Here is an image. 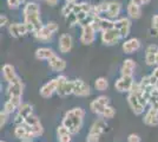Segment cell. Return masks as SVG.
Returning a JSON list of instances; mask_svg holds the SVG:
<instances>
[{
    "mask_svg": "<svg viewBox=\"0 0 158 142\" xmlns=\"http://www.w3.org/2000/svg\"><path fill=\"white\" fill-rule=\"evenodd\" d=\"M14 135L17 139L21 140V142H31V140L34 139V135L32 134L31 129L26 124H19L15 126L14 128Z\"/></svg>",
    "mask_w": 158,
    "mask_h": 142,
    "instance_id": "8fae6325",
    "label": "cell"
},
{
    "mask_svg": "<svg viewBox=\"0 0 158 142\" xmlns=\"http://www.w3.org/2000/svg\"><path fill=\"white\" fill-rule=\"evenodd\" d=\"M45 1H46L50 6H56L58 4V0H45Z\"/></svg>",
    "mask_w": 158,
    "mask_h": 142,
    "instance_id": "ee69618b",
    "label": "cell"
},
{
    "mask_svg": "<svg viewBox=\"0 0 158 142\" xmlns=\"http://www.w3.org/2000/svg\"><path fill=\"white\" fill-rule=\"evenodd\" d=\"M57 89H58V82H57V78H53L40 88L39 94L43 98H50L52 97L54 93H57Z\"/></svg>",
    "mask_w": 158,
    "mask_h": 142,
    "instance_id": "e0dca14e",
    "label": "cell"
},
{
    "mask_svg": "<svg viewBox=\"0 0 158 142\" xmlns=\"http://www.w3.org/2000/svg\"><path fill=\"white\" fill-rule=\"evenodd\" d=\"M73 41L72 37L69 33H63L59 36V41H58V49L61 54H69L72 49Z\"/></svg>",
    "mask_w": 158,
    "mask_h": 142,
    "instance_id": "ac0fdd59",
    "label": "cell"
},
{
    "mask_svg": "<svg viewBox=\"0 0 158 142\" xmlns=\"http://www.w3.org/2000/svg\"><path fill=\"white\" fill-rule=\"evenodd\" d=\"M156 65L158 67V52H157V54H156Z\"/></svg>",
    "mask_w": 158,
    "mask_h": 142,
    "instance_id": "bcb514c9",
    "label": "cell"
},
{
    "mask_svg": "<svg viewBox=\"0 0 158 142\" xmlns=\"http://www.w3.org/2000/svg\"><path fill=\"white\" fill-rule=\"evenodd\" d=\"M151 0H131L130 2L132 4H135V5H137V6H142V5H146V4H149Z\"/></svg>",
    "mask_w": 158,
    "mask_h": 142,
    "instance_id": "b9f144b4",
    "label": "cell"
},
{
    "mask_svg": "<svg viewBox=\"0 0 158 142\" xmlns=\"http://www.w3.org/2000/svg\"><path fill=\"white\" fill-rule=\"evenodd\" d=\"M114 28H117L120 36H122V39L126 38L129 34H130V30H131V20L129 17H124V18H118L114 20Z\"/></svg>",
    "mask_w": 158,
    "mask_h": 142,
    "instance_id": "30bf717a",
    "label": "cell"
},
{
    "mask_svg": "<svg viewBox=\"0 0 158 142\" xmlns=\"http://www.w3.org/2000/svg\"><path fill=\"white\" fill-rule=\"evenodd\" d=\"M7 118H8V114H7L6 111L1 110V113H0V127H1V128L6 124Z\"/></svg>",
    "mask_w": 158,
    "mask_h": 142,
    "instance_id": "74e56055",
    "label": "cell"
},
{
    "mask_svg": "<svg viewBox=\"0 0 158 142\" xmlns=\"http://www.w3.org/2000/svg\"><path fill=\"white\" fill-rule=\"evenodd\" d=\"M20 4H24V2H26V0H19Z\"/></svg>",
    "mask_w": 158,
    "mask_h": 142,
    "instance_id": "c3c4849f",
    "label": "cell"
},
{
    "mask_svg": "<svg viewBox=\"0 0 158 142\" xmlns=\"http://www.w3.org/2000/svg\"><path fill=\"white\" fill-rule=\"evenodd\" d=\"M23 91H24V83L21 82L20 77L12 83H8L6 89V93L8 97H21L23 96Z\"/></svg>",
    "mask_w": 158,
    "mask_h": 142,
    "instance_id": "4fadbf2b",
    "label": "cell"
},
{
    "mask_svg": "<svg viewBox=\"0 0 158 142\" xmlns=\"http://www.w3.org/2000/svg\"><path fill=\"white\" fill-rule=\"evenodd\" d=\"M53 34L48 28H47L46 25H44V26L40 28L39 31H37V32H34L33 36H34V38L35 39H38V41H48L52 39Z\"/></svg>",
    "mask_w": 158,
    "mask_h": 142,
    "instance_id": "83f0119b",
    "label": "cell"
},
{
    "mask_svg": "<svg viewBox=\"0 0 158 142\" xmlns=\"http://www.w3.org/2000/svg\"><path fill=\"white\" fill-rule=\"evenodd\" d=\"M8 33L13 38H21L28 33V28L24 23H12L8 25Z\"/></svg>",
    "mask_w": 158,
    "mask_h": 142,
    "instance_id": "5bb4252c",
    "label": "cell"
},
{
    "mask_svg": "<svg viewBox=\"0 0 158 142\" xmlns=\"http://www.w3.org/2000/svg\"><path fill=\"white\" fill-rule=\"evenodd\" d=\"M28 128L31 129L32 134L34 135V137H38V136H41L44 134V128H43V124L40 120L37 117V116L32 114L31 116H28L26 120H25V123Z\"/></svg>",
    "mask_w": 158,
    "mask_h": 142,
    "instance_id": "52a82bcc",
    "label": "cell"
},
{
    "mask_svg": "<svg viewBox=\"0 0 158 142\" xmlns=\"http://www.w3.org/2000/svg\"><path fill=\"white\" fill-rule=\"evenodd\" d=\"M151 75L156 78V80H157V82H158V67H156V68L153 69V71H152Z\"/></svg>",
    "mask_w": 158,
    "mask_h": 142,
    "instance_id": "f6af8a7d",
    "label": "cell"
},
{
    "mask_svg": "<svg viewBox=\"0 0 158 142\" xmlns=\"http://www.w3.org/2000/svg\"><path fill=\"white\" fill-rule=\"evenodd\" d=\"M84 116H85L84 109L79 108V107L72 108L65 113V115L61 120V124L69 129L72 135H74V134L79 133V130L81 129Z\"/></svg>",
    "mask_w": 158,
    "mask_h": 142,
    "instance_id": "6da1fadb",
    "label": "cell"
},
{
    "mask_svg": "<svg viewBox=\"0 0 158 142\" xmlns=\"http://www.w3.org/2000/svg\"><path fill=\"white\" fill-rule=\"evenodd\" d=\"M47 62H48V67H50L51 70L54 71V72H61V71H64L66 69V65H67L65 59H63L61 57L57 56V54Z\"/></svg>",
    "mask_w": 158,
    "mask_h": 142,
    "instance_id": "ffe728a7",
    "label": "cell"
},
{
    "mask_svg": "<svg viewBox=\"0 0 158 142\" xmlns=\"http://www.w3.org/2000/svg\"><path fill=\"white\" fill-rule=\"evenodd\" d=\"M127 103H129V105H130V108H131L132 113H133L135 115L139 116L144 113L145 107L142 104V102L139 101L138 97H137L136 95L129 93V94H127Z\"/></svg>",
    "mask_w": 158,
    "mask_h": 142,
    "instance_id": "9a60e30c",
    "label": "cell"
},
{
    "mask_svg": "<svg viewBox=\"0 0 158 142\" xmlns=\"http://www.w3.org/2000/svg\"><path fill=\"white\" fill-rule=\"evenodd\" d=\"M2 77L7 83H12L14 82L19 76L15 72V68L11 64H5L2 67Z\"/></svg>",
    "mask_w": 158,
    "mask_h": 142,
    "instance_id": "d4e9b609",
    "label": "cell"
},
{
    "mask_svg": "<svg viewBox=\"0 0 158 142\" xmlns=\"http://www.w3.org/2000/svg\"><path fill=\"white\" fill-rule=\"evenodd\" d=\"M91 94L90 85L83 80H73V95L77 97H87Z\"/></svg>",
    "mask_w": 158,
    "mask_h": 142,
    "instance_id": "9c48e42d",
    "label": "cell"
},
{
    "mask_svg": "<svg viewBox=\"0 0 158 142\" xmlns=\"http://www.w3.org/2000/svg\"><path fill=\"white\" fill-rule=\"evenodd\" d=\"M7 5H8V7H10V8L15 10V8H18L21 4L19 2V0H7Z\"/></svg>",
    "mask_w": 158,
    "mask_h": 142,
    "instance_id": "f35d334b",
    "label": "cell"
},
{
    "mask_svg": "<svg viewBox=\"0 0 158 142\" xmlns=\"http://www.w3.org/2000/svg\"><path fill=\"white\" fill-rule=\"evenodd\" d=\"M8 25V18H7L5 14H1L0 15V26L4 27Z\"/></svg>",
    "mask_w": 158,
    "mask_h": 142,
    "instance_id": "60d3db41",
    "label": "cell"
},
{
    "mask_svg": "<svg viewBox=\"0 0 158 142\" xmlns=\"http://www.w3.org/2000/svg\"><path fill=\"white\" fill-rule=\"evenodd\" d=\"M94 88L98 91H105L109 88V81L106 80L105 77H98L94 81Z\"/></svg>",
    "mask_w": 158,
    "mask_h": 142,
    "instance_id": "1f68e13d",
    "label": "cell"
},
{
    "mask_svg": "<svg viewBox=\"0 0 158 142\" xmlns=\"http://www.w3.org/2000/svg\"><path fill=\"white\" fill-rule=\"evenodd\" d=\"M158 52V46L155 44H151L145 50V63L148 65H155L156 64V54Z\"/></svg>",
    "mask_w": 158,
    "mask_h": 142,
    "instance_id": "4316f807",
    "label": "cell"
},
{
    "mask_svg": "<svg viewBox=\"0 0 158 142\" xmlns=\"http://www.w3.org/2000/svg\"><path fill=\"white\" fill-rule=\"evenodd\" d=\"M74 6H76V2H66L65 5L61 7V14L64 17H67L69 14L73 13Z\"/></svg>",
    "mask_w": 158,
    "mask_h": 142,
    "instance_id": "836d02e7",
    "label": "cell"
},
{
    "mask_svg": "<svg viewBox=\"0 0 158 142\" xmlns=\"http://www.w3.org/2000/svg\"><path fill=\"white\" fill-rule=\"evenodd\" d=\"M133 76L132 77H126V76H120V78H118L116 83H114V88L119 93H130L133 85Z\"/></svg>",
    "mask_w": 158,
    "mask_h": 142,
    "instance_id": "7c38bea8",
    "label": "cell"
},
{
    "mask_svg": "<svg viewBox=\"0 0 158 142\" xmlns=\"http://www.w3.org/2000/svg\"><path fill=\"white\" fill-rule=\"evenodd\" d=\"M136 69V63L131 58H127L123 62L122 67H120V75L122 76H126V77H132L133 76V71Z\"/></svg>",
    "mask_w": 158,
    "mask_h": 142,
    "instance_id": "484cf974",
    "label": "cell"
},
{
    "mask_svg": "<svg viewBox=\"0 0 158 142\" xmlns=\"http://www.w3.org/2000/svg\"><path fill=\"white\" fill-rule=\"evenodd\" d=\"M57 137L59 142H71L72 140V134L67 128H65L63 124H60L57 128Z\"/></svg>",
    "mask_w": 158,
    "mask_h": 142,
    "instance_id": "f1b7e54d",
    "label": "cell"
},
{
    "mask_svg": "<svg viewBox=\"0 0 158 142\" xmlns=\"http://www.w3.org/2000/svg\"><path fill=\"white\" fill-rule=\"evenodd\" d=\"M96 39V30L92 25L81 27V34H80V41L83 45H91Z\"/></svg>",
    "mask_w": 158,
    "mask_h": 142,
    "instance_id": "2e32d148",
    "label": "cell"
},
{
    "mask_svg": "<svg viewBox=\"0 0 158 142\" xmlns=\"http://www.w3.org/2000/svg\"><path fill=\"white\" fill-rule=\"evenodd\" d=\"M151 28H153V30H156V31H158V14H156V15H153V18H152Z\"/></svg>",
    "mask_w": 158,
    "mask_h": 142,
    "instance_id": "7bdbcfd3",
    "label": "cell"
},
{
    "mask_svg": "<svg viewBox=\"0 0 158 142\" xmlns=\"http://www.w3.org/2000/svg\"><path fill=\"white\" fill-rule=\"evenodd\" d=\"M120 11H122V2L112 0V1H110V6H109V11L106 13V18H109L111 20H113V19L116 20V19H118Z\"/></svg>",
    "mask_w": 158,
    "mask_h": 142,
    "instance_id": "603a6c76",
    "label": "cell"
},
{
    "mask_svg": "<svg viewBox=\"0 0 158 142\" xmlns=\"http://www.w3.org/2000/svg\"><path fill=\"white\" fill-rule=\"evenodd\" d=\"M122 39V36L117 28H111V30H107L104 31L100 34V41L102 43L106 45V46H112V45H116L119 41Z\"/></svg>",
    "mask_w": 158,
    "mask_h": 142,
    "instance_id": "277c9868",
    "label": "cell"
},
{
    "mask_svg": "<svg viewBox=\"0 0 158 142\" xmlns=\"http://www.w3.org/2000/svg\"><path fill=\"white\" fill-rule=\"evenodd\" d=\"M114 115H116V109L109 104L105 108V110H104V113H103V115H102V118H104V120H110V118H113Z\"/></svg>",
    "mask_w": 158,
    "mask_h": 142,
    "instance_id": "e575fe53",
    "label": "cell"
},
{
    "mask_svg": "<svg viewBox=\"0 0 158 142\" xmlns=\"http://www.w3.org/2000/svg\"><path fill=\"white\" fill-rule=\"evenodd\" d=\"M26 14H40V7L35 1H27L23 8V15Z\"/></svg>",
    "mask_w": 158,
    "mask_h": 142,
    "instance_id": "f546056e",
    "label": "cell"
},
{
    "mask_svg": "<svg viewBox=\"0 0 158 142\" xmlns=\"http://www.w3.org/2000/svg\"><path fill=\"white\" fill-rule=\"evenodd\" d=\"M127 142H142L140 141V137L137 134H130L127 136Z\"/></svg>",
    "mask_w": 158,
    "mask_h": 142,
    "instance_id": "ab89813d",
    "label": "cell"
},
{
    "mask_svg": "<svg viewBox=\"0 0 158 142\" xmlns=\"http://www.w3.org/2000/svg\"><path fill=\"white\" fill-rule=\"evenodd\" d=\"M106 121L104 118H98L92 123L91 128L89 130L87 134V142H99L100 136L103 135V133L106 129Z\"/></svg>",
    "mask_w": 158,
    "mask_h": 142,
    "instance_id": "7a4b0ae2",
    "label": "cell"
},
{
    "mask_svg": "<svg viewBox=\"0 0 158 142\" xmlns=\"http://www.w3.org/2000/svg\"><path fill=\"white\" fill-rule=\"evenodd\" d=\"M156 87H157V89H158V82H157V85H156Z\"/></svg>",
    "mask_w": 158,
    "mask_h": 142,
    "instance_id": "681fc988",
    "label": "cell"
},
{
    "mask_svg": "<svg viewBox=\"0 0 158 142\" xmlns=\"http://www.w3.org/2000/svg\"><path fill=\"white\" fill-rule=\"evenodd\" d=\"M54 56H56V52L50 47H39L34 52V57L39 61H50Z\"/></svg>",
    "mask_w": 158,
    "mask_h": 142,
    "instance_id": "cb8c5ba5",
    "label": "cell"
},
{
    "mask_svg": "<svg viewBox=\"0 0 158 142\" xmlns=\"http://www.w3.org/2000/svg\"><path fill=\"white\" fill-rule=\"evenodd\" d=\"M21 97H8V100L4 104V111H6L7 114H13L15 110H18L21 105Z\"/></svg>",
    "mask_w": 158,
    "mask_h": 142,
    "instance_id": "44dd1931",
    "label": "cell"
},
{
    "mask_svg": "<svg viewBox=\"0 0 158 142\" xmlns=\"http://www.w3.org/2000/svg\"><path fill=\"white\" fill-rule=\"evenodd\" d=\"M123 51H124V54H133V52H136V51H138L139 49H140V41L137 39V38H130V39H127L123 43Z\"/></svg>",
    "mask_w": 158,
    "mask_h": 142,
    "instance_id": "7402d4cb",
    "label": "cell"
},
{
    "mask_svg": "<svg viewBox=\"0 0 158 142\" xmlns=\"http://www.w3.org/2000/svg\"><path fill=\"white\" fill-rule=\"evenodd\" d=\"M58 82V89H57V94L59 97H66L73 95V81H69V78L64 75H59L57 77Z\"/></svg>",
    "mask_w": 158,
    "mask_h": 142,
    "instance_id": "3957f363",
    "label": "cell"
},
{
    "mask_svg": "<svg viewBox=\"0 0 158 142\" xmlns=\"http://www.w3.org/2000/svg\"><path fill=\"white\" fill-rule=\"evenodd\" d=\"M33 114V107L32 104L30 103H23L19 107V109L17 110V115L14 117V124L15 126H19V124H24L25 120H26L28 116H31Z\"/></svg>",
    "mask_w": 158,
    "mask_h": 142,
    "instance_id": "5b68a950",
    "label": "cell"
},
{
    "mask_svg": "<svg viewBox=\"0 0 158 142\" xmlns=\"http://www.w3.org/2000/svg\"><path fill=\"white\" fill-rule=\"evenodd\" d=\"M93 28L96 30V32H104V31H107V30H111L114 27V20H111L109 18H103V17H96L92 23Z\"/></svg>",
    "mask_w": 158,
    "mask_h": 142,
    "instance_id": "ba28073f",
    "label": "cell"
},
{
    "mask_svg": "<svg viewBox=\"0 0 158 142\" xmlns=\"http://www.w3.org/2000/svg\"><path fill=\"white\" fill-rule=\"evenodd\" d=\"M65 19H66L67 25H69L70 27H73V26H76V25H79L78 18H77V14H76V13L69 14L67 17H65Z\"/></svg>",
    "mask_w": 158,
    "mask_h": 142,
    "instance_id": "d590c367",
    "label": "cell"
},
{
    "mask_svg": "<svg viewBox=\"0 0 158 142\" xmlns=\"http://www.w3.org/2000/svg\"><path fill=\"white\" fill-rule=\"evenodd\" d=\"M46 26H47V28H48V30L52 32V33H56V32L59 30V25H58L56 21H53V20L48 21V23L46 24Z\"/></svg>",
    "mask_w": 158,
    "mask_h": 142,
    "instance_id": "8d00e7d4",
    "label": "cell"
},
{
    "mask_svg": "<svg viewBox=\"0 0 158 142\" xmlns=\"http://www.w3.org/2000/svg\"><path fill=\"white\" fill-rule=\"evenodd\" d=\"M1 142H6V141H1Z\"/></svg>",
    "mask_w": 158,
    "mask_h": 142,
    "instance_id": "f907efd6",
    "label": "cell"
},
{
    "mask_svg": "<svg viewBox=\"0 0 158 142\" xmlns=\"http://www.w3.org/2000/svg\"><path fill=\"white\" fill-rule=\"evenodd\" d=\"M109 103H110L109 97L102 95V96L96 97L93 101H91V103H90V109H91V111H92L93 114L102 116L103 113H104V110H105V108L109 105Z\"/></svg>",
    "mask_w": 158,
    "mask_h": 142,
    "instance_id": "8992f818",
    "label": "cell"
},
{
    "mask_svg": "<svg viewBox=\"0 0 158 142\" xmlns=\"http://www.w3.org/2000/svg\"><path fill=\"white\" fill-rule=\"evenodd\" d=\"M66 2H76L77 0H65Z\"/></svg>",
    "mask_w": 158,
    "mask_h": 142,
    "instance_id": "7dc6e473",
    "label": "cell"
},
{
    "mask_svg": "<svg viewBox=\"0 0 158 142\" xmlns=\"http://www.w3.org/2000/svg\"><path fill=\"white\" fill-rule=\"evenodd\" d=\"M109 6H110V1H100L98 5L94 6V8H96L97 13L100 15V14H103V13H107Z\"/></svg>",
    "mask_w": 158,
    "mask_h": 142,
    "instance_id": "d6a6232c",
    "label": "cell"
},
{
    "mask_svg": "<svg viewBox=\"0 0 158 142\" xmlns=\"http://www.w3.org/2000/svg\"><path fill=\"white\" fill-rule=\"evenodd\" d=\"M144 124L149 127H157L158 126V110L153 108H149L144 114L143 117Z\"/></svg>",
    "mask_w": 158,
    "mask_h": 142,
    "instance_id": "d6986e66",
    "label": "cell"
},
{
    "mask_svg": "<svg viewBox=\"0 0 158 142\" xmlns=\"http://www.w3.org/2000/svg\"><path fill=\"white\" fill-rule=\"evenodd\" d=\"M126 12H127V15H129L130 19H139L140 15H142L140 6H137V5L132 4V2H129V4H127Z\"/></svg>",
    "mask_w": 158,
    "mask_h": 142,
    "instance_id": "4dcf8cb0",
    "label": "cell"
}]
</instances>
